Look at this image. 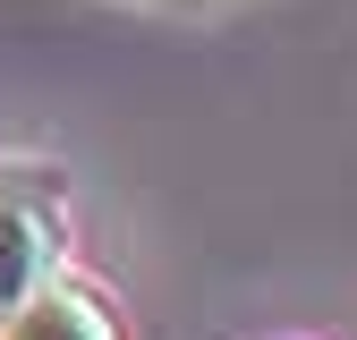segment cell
Wrapping results in <instances>:
<instances>
[{"instance_id":"1","label":"cell","mask_w":357,"mask_h":340,"mask_svg":"<svg viewBox=\"0 0 357 340\" xmlns=\"http://www.w3.org/2000/svg\"><path fill=\"white\" fill-rule=\"evenodd\" d=\"M68 255V187L52 162H0V323L34 289L60 281Z\"/></svg>"},{"instance_id":"2","label":"cell","mask_w":357,"mask_h":340,"mask_svg":"<svg viewBox=\"0 0 357 340\" xmlns=\"http://www.w3.org/2000/svg\"><path fill=\"white\" fill-rule=\"evenodd\" d=\"M0 340H119V315L102 307L94 289H77V281H52V289H34L26 307L0 323Z\"/></svg>"}]
</instances>
